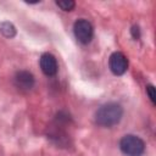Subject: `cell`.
Instances as JSON below:
<instances>
[{"mask_svg": "<svg viewBox=\"0 0 156 156\" xmlns=\"http://www.w3.org/2000/svg\"><path fill=\"white\" fill-rule=\"evenodd\" d=\"M123 117V107L117 102H106L101 105L94 116L95 123L100 127L111 128L121 122Z\"/></svg>", "mask_w": 156, "mask_h": 156, "instance_id": "cell-1", "label": "cell"}, {"mask_svg": "<svg viewBox=\"0 0 156 156\" xmlns=\"http://www.w3.org/2000/svg\"><path fill=\"white\" fill-rule=\"evenodd\" d=\"M119 149L126 156H141L145 151V143L134 134H127L119 140Z\"/></svg>", "mask_w": 156, "mask_h": 156, "instance_id": "cell-2", "label": "cell"}, {"mask_svg": "<svg viewBox=\"0 0 156 156\" xmlns=\"http://www.w3.org/2000/svg\"><path fill=\"white\" fill-rule=\"evenodd\" d=\"M73 33L82 44H89L94 37V28L88 20L79 18L73 24Z\"/></svg>", "mask_w": 156, "mask_h": 156, "instance_id": "cell-3", "label": "cell"}, {"mask_svg": "<svg viewBox=\"0 0 156 156\" xmlns=\"http://www.w3.org/2000/svg\"><path fill=\"white\" fill-rule=\"evenodd\" d=\"M108 68L115 76H122L128 69V58L124 54L116 51L108 58Z\"/></svg>", "mask_w": 156, "mask_h": 156, "instance_id": "cell-4", "label": "cell"}, {"mask_svg": "<svg viewBox=\"0 0 156 156\" xmlns=\"http://www.w3.org/2000/svg\"><path fill=\"white\" fill-rule=\"evenodd\" d=\"M13 83L21 91H28L34 87L35 78L29 71H18L13 77Z\"/></svg>", "mask_w": 156, "mask_h": 156, "instance_id": "cell-5", "label": "cell"}, {"mask_svg": "<svg viewBox=\"0 0 156 156\" xmlns=\"http://www.w3.org/2000/svg\"><path fill=\"white\" fill-rule=\"evenodd\" d=\"M39 66H40L41 72L45 76H48V77L55 76L57 73V69H58L56 57L52 54H49V52H44L40 56V58H39Z\"/></svg>", "mask_w": 156, "mask_h": 156, "instance_id": "cell-6", "label": "cell"}, {"mask_svg": "<svg viewBox=\"0 0 156 156\" xmlns=\"http://www.w3.org/2000/svg\"><path fill=\"white\" fill-rule=\"evenodd\" d=\"M0 33H2L7 38H12L16 34V28L10 22H2L0 23Z\"/></svg>", "mask_w": 156, "mask_h": 156, "instance_id": "cell-7", "label": "cell"}, {"mask_svg": "<svg viewBox=\"0 0 156 156\" xmlns=\"http://www.w3.org/2000/svg\"><path fill=\"white\" fill-rule=\"evenodd\" d=\"M56 5L63 11H72L76 7V2L73 0H57Z\"/></svg>", "mask_w": 156, "mask_h": 156, "instance_id": "cell-8", "label": "cell"}, {"mask_svg": "<svg viewBox=\"0 0 156 156\" xmlns=\"http://www.w3.org/2000/svg\"><path fill=\"white\" fill-rule=\"evenodd\" d=\"M146 94L151 101L152 105H156V94H155V87L152 84L146 85Z\"/></svg>", "mask_w": 156, "mask_h": 156, "instance_id": "cell-9", "label": "cell"}, {"mask_svg": "<svg viewBox=\"0 0 156 156\" xmlns=\"http://www.w3.org/2000/svg\"><path fill=\"white\" fill-rule=\"evenodd\" d=\"M130 33H132L134 39H139L140 38V29H139L138 26H133L132 29H130Z\"/></svg>", "mask_w": 156, "mask_h": 156, "instance_id": "cell-10", "label": "cell"}]
</instances>
